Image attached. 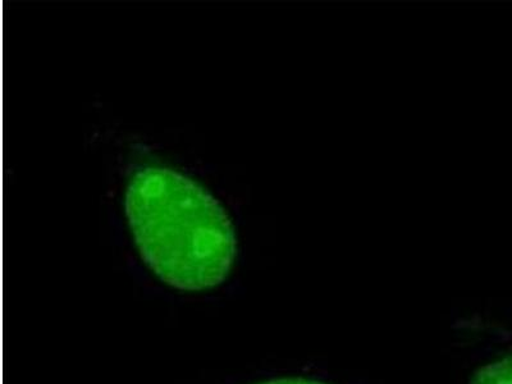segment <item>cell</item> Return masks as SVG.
Instances as JSON below:
<instances>
[{"mask_svg":"<svg viewBox=\"0 0 512 384\" xmlns=\"http://www.w3.org/2000/svg\"><path fill=\"white\" fill-rule=\"evenodd\" d=\"M126 214L141 258L167 285L205 291L227 280L237 255L235 227L208 190L175 169L135 173Z\"/></svg>","mask_w":512,"mask_h":384,"instance_id":"1","label":"cell"},{"mask_svg":"<svg viewBox=\"0 0 512 384\" xmlns=\"http://www.w3.org/2000/svg\"><path fill=\"white\" fill-rule=\"evenodd\" d=\"M469 384H512V352L475 370Z\"/></svg>","mask_w":512,"mask_h":384,"instance_id":"2","label":"cell"},{"mask_svg":"<svg viewBox=\"0 0 512 384\" xmlns=\"http://www.w3.org/2000/svg\"><path fill=\"white\" fill-rule=\"evenodd\" d=\"M259 384H326L318 381H314V379H306V378H278L272 379V381H267Z\"/></svg>","mask_w":512,"mask_h":384,"instance_id":"3","label":"cell"}]
</instances>
